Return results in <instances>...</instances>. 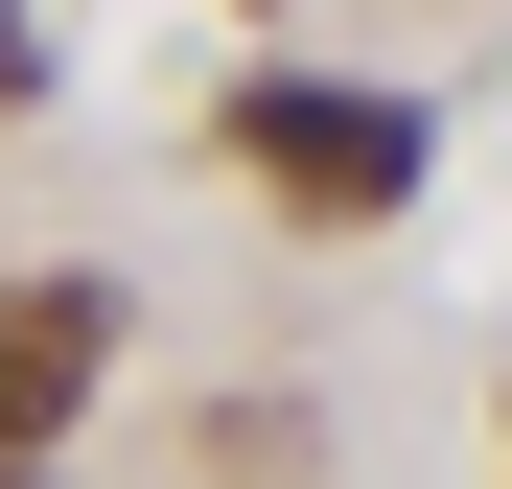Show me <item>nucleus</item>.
<instances>
[{
	"label": "nucleus",
	"instance_id": "obj_1",
	"mask_svg": "<svg viewBox=\"0 0 512 489\" xmlns=\"http://www.w3.org/2000/svg\"><path fill=\"white\" fill-rule=\"evenodd\" d=\"M233 163L280 210H396L419 187V94H326V70H233Z\"/></svg>",
	"mask_w": 512,
	"mask_h": 489
},
{
	"label": "nucleus",
	"instance_id": "obj_2",
	"mask_svg": "<svg viewBox=\"0 0 512 489\" xmlns=\"http://www.w3.org/2000/svg\"><path fill=\"white\" fill-rule=\"evenodd\" d=\"M94 373H117V280H24L0 303V466H47Z\"/></svg>",
	"mask_w": 512,
	"mask_h": 489
},
{
	"label": "nucleus",
	"instance_id": "obj_3",
	"mask_svg": "<svg viewBox=\"0 0 512 489\" xmlns=\"http://www.w3.org/2000/svg\"><path fill=\"white\" fill-rule=\"evenodd\" d=\"M0 94H24V0H0Z\"/></svg>",
	"mask_w": 512,
	"mask_h": 489
}]
</instances>
